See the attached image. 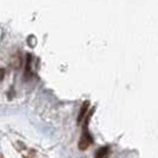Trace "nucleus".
I'll list each match as a JSON object with an SVG mask.
<instances>
[{
    "label": "nucleus",
    "mask_w": 158,
    "mask_h": 158,
    "mask_svg": "<svg viewBox=\"0 0 158 158\" xmlns=\"http://www.w3.org/2000/svg\"><path fill=\"white\" fill-rule=\"evenodd\" d=\"M93 112H94V109H92V111L89 112L88 117L86 118V120H85V125H83V128H82V134H81L80 140H78V149H80L81 151L87 150V149L89 147V145L93 144V141H94V140H93V137H92V134H91V132H89V130H88L89 119H91Z\"/></svg>",
    "instance_id": "1"
},
{
    "label": "nucleus",
    "mask_w": 158,
    "mask_h": 158,
    "mask_svg": "<svg viewBox=\"0 0 158 158\" xmlns=\"http://www.w3.org/2000/svg\"><path fill=\"white\" fill-rule=\"evenodd\" d=\"M89 105H91V102L88 100L82 104V106L80 108V113H78V115H77V124H81L83 121V119H85V117L87 114V111L89 108Z\"/></svg>",
    "instance_id": "2"
},
{
    "label": "nucleus",
    "mask_w": 158,
    "mask_h": 158,
    "mask_svg": "<svg viewBox=\"0 0 158 158\" xmlns=\"http://www.w3.org/2000/svg\"><path fill=\"white\" fill-rule=\"evenodd\" d=\"M31 61H32V57L30 54H26V63H25V71H24V77L26 80L31 77Z\"/></svg>",
    "instance_id": "3"
},
{
    "label": "nucleus",
    "mask_w": 158,
    "mask_h": 158,
    "mask_svg": "<svg viewBox=\"0 0 158 158\" xmlns=\"http://www.w3.org/2000/svg\"><path fill=\"white\" fill-rule=\"evenodd\" d=\"M111 153V149L109 146H104L101 149H99L95 153V158H107Z\"/></svg>",
    "instance_id": "4"
},
{
    "label": "nucleus",
    "mask_w": 158,
    "mask_h": 158,
    "mask_svg": "<svg viewBox=\"0 0 158 158\" xmlns=\"http://www.w3.org/2000/svg\"><path fill=\"white\" fill-rule=\"evenodd\" d=\"M4 76H5V70L4 69H0V81L4 80Z\"/></svg>",
    "instance_id": "5"
},
{
    "label": "nucleus",
    "mask_w": 158,
    "mask_h": 158,
    "mask_svg": "<svg viewBox=\"0 0 158 158\" xmlns=\"http://www.w3.org/2000/svg\"><path fill=\"white\" fill-rule=\"evenodd\" d=\"M0 158H4V157H3V156H0Z\"/></svg>",
    "instance_id": "6"
}]
</instances>
